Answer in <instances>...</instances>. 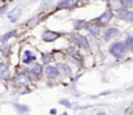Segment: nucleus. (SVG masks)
Masks as SVG:
<instances>
[{
  "label": "nucleus",
  "mask_w": 133,
  "mask_h": 115,
  "mask_svg": "<svg viewBox=\"0 0 133 115\" xmlns=\"http://www.w3.org/2000/svg\"><path fill=\"white\" fill-rule=\"evenodd\" d=\"M128 48H129V47L127 46L125 42H115V43L111 44L110 52H111L112 56H115V58H117V59H120V58H123V56L127 54Z\"/></svg>",
  "instance_id": "1"
},
{
  "label": "nucleus",
  "mask_w": 133,
  "mask_h": 115,
  "mask_svg": "<svg viewBox=\"0 0 133 115\" xmlns=\"http://www.w3.org/2000/svg\"><path fill=\"white\" fill-rule=\"evenodd\" d=\"M60 35H63V33H57V31H52V30H46L42 34V39H43V42H55Z\"/></svg>",
  "instance_id": "2"
},
{
  "label": "nucleus",
  "mask_w": 133,
  "mask_h": 115,
  "mask_svg": "<svg viewBox=\"0 0 133 115\" xmlns=\"http://www.w3.org/2000/svg\"><path fill=\"white\" fill-rule=\"evenodd\" d=\"M112 17H114V13L111 12V9H108V11H104L98 18H97V21H98V25H107L111 20H112Z\"/></svg>",
  "instance_id": "3"
},
{
  "label": "nucleus",
  "mask_w": 133,
  "mask_h": 115,
  "mask_svg": "<svg viewBox=\"0 0 133 115\" xmlns=\"http://www.w3.org/2000/svg\"><path fill=\"white\" fill-rule=\"evenodd\" d=\"M72 39H73V42H76L77 44H80L81 47H84V48H89V42H88V39L84 37V35H81V34H78V33H75L73 35H72Z\"/></svg>",
  "instance_id": "4"
},
{
  "label": "nucleus",
  "mask_w": 133,
  "mask_h": 115,
  "mask_svg": "<svg viewBox=\"0 0 133 115\" xmlns=\"http://www.w3.org/2000/svg\"><path fill=\"white\" fill-rule=\"evenodd\" d=\"M117 35H119V30H117L116 28H107V29L104 30V33H103V39H104L106 42H108V41L114 39V38L117 37Z\"/></svg>",
  "instance_id": "5"
},
{
  "label": "nucleus",
  "mask_w": 133,
  "mask_h": 115,
  "mask_svg": "<svg viewBox=\"0 0 133 115\" xmlns=\"http://www.w3.org/2000/svg\"><path fill=\"white\" fill-rule=\"evenodd\" d=\"M44 75H46L47 77H50V79H56V77L60 75V71H59V68L55 67V66H47V67L44 68Z\"/></svg>",
  "instance_id": "6"
},
{
  "label": "nucleus",
  "mask_w": 133,
  "mask_h": 115,
  "mask_svg": "<svg viewBox=\"0 0 133 115\" xmlns=\"http://www.w3.org/2000/svg\"><path fill=\"white\" fill-rule=\"evenodd\" d=\"M22 7L21 5H18V7H16L15 9H12L11 12H9V15H8V18H9V21L11 22H16L17 20H18V17L22 15Z\"/></svg>",
  "instance_id": "7"
},
{
  "label": "nucleus",
  "mask_w": 133,
  "mask_h": 115,
  "mask_svg": "<svg viewBox=\"0 0 133 115\" xmlns=\"http://www.w3.org/2000/svg\"><path fill=\"white\" fill-rule=\"evenodd\" d=\"M119 18L123 21H127V22H133V12L124 8V9L119 11Z\"/></svg>",
  "instance_id": "8"
},
{
  "label": "nucleus",
  "mask_w": 133,
  "mask_h": 115,
  "mask_svg": "<svg viewBox=\"0 0 133 115\" xmlns=\"http://www.w3.org/2000/svg\"><path fill=\"white\" fill-rule=\"evenodd\" d=\"M15 84L21 85V86H26V85L29 84V77H28L25 73H18V75L15 77Z\"/></svg>",
  "instance_id": "9"
},
{
  "label": "nucleus",
  "mask_w": 133,
  "mask_h": 115,
  "mask_svg": "<svg viewBox=\"0 0 133 115\" xmlns=\"http://www.w3.org/2000/svg\"><path fill=\"white\" fill-rule=\"evenodd\" d=\"M108 5L111 11H121L124 7L123 0H108Z\"/></svg>",
  "instance_id": "10"
},
{
  "label": "nucleus",
  "mask_w": 133,
  "mask_h": 115,
  "mask_svg": "<svg viewBox=\"0 0 133 115\" xmlns=\"http://www.w3.org/2000/svg\"><path fill=\"white\" fill-rule=\"evenodd\" d=\"M34 60H35V55H34L31 51L26 50V51L24 52V56H22V63H24V64H30V63L34 62Z\"/></svg>",
  "instance_id": "11"
},
{
  "label": "nucleus",
  "mask_w": 133,
  "mask_h": 115,
  "mask_svg": "<svg viewBox=\"0 0 133 115\" xmlns=\"http://www.w3.org/2000/svg\"><path fill=\"white\" fill-rule=\"evenodd\" d=\"M77 0H63L61 3H59V8H63V9H71L76 5Z\"/></svg>",
  "instance_id": "12"
},
{
  "label": "nucleus",
  "mask_w": 133,
  "mask_h": 115,
  "mask_svg": "<svg viewBox=\"0 0 133 115\" xmlns=\"http://www.w3.org/2000/svg\"><path fill=\"white\" fill-rule=\"evenodd\" d=\"M86 29H88V31L91 34V35H94V37H97V35H99V33H101V28H99V25L98 24H89L88 26H86Z\"/></svg>",
  "instance_id": "13"
},
{
  "label": "nucleus",
  "mask_w": 133,
  "mask_h": 115,
  "mask_svg": "<svg viewBox=\"0 0 133 115\" xmlns=\"http://www.w3.org/2000/svg\"><path fill=\"white\" fill-rule=\"evenodd\" d=\"M57 68H59V71L63 73V75H65V76H71L72 75V71H71V68L66 66L65 63H60L59 66H57Z\"/></svg>",
  "instance_id": "14"
},
{
  "label": "nucleus",
  "mask_w": 133,
  "mask_h": 115,
  "mask_svg": "<svg viewBox=\"0 0 133 115\" xmlns=\"http://www.w3.org/2000/svg\"><path fill=\"white\" fill-rule=\"evenodd\" d=\"M13 107L16 108V111L20 114V115H24V114H26L28 111H29V107L26 106V105H20V103H15L13 105Z\"/></svg>",
  "instance_id": "15"
},
{
  "label": "nucleus",
  "mask_w": 133,
  "mask_h": 115,
  "mask_svg": "<svg viewBox=\"0 0 133 115\" xmlns=\"http://www.w3.org/2000/svg\"><path fill=\"white\" fill-rule=\"evenodd\" d=\"M31 72L35 75V77L42 76V66H41L39 63H34L33 67H31Z\"/></svg>",
  "instance_id": "16"
},
{
  "label": "nucleus",
  "mask_w": 133,
  "mask_h": 115,
  "mask_svg": "<svg viewBox=\"0 0 133 115\" xmlns=\"http://www.w3.org/2000/svg\"><path fill=\"white\" fill-rule=\"evenodd\" d=\"M8 75H9L8 67L4 63H2V67H0V77H2V80H5L8 77Z\"/></svg>",
  "instance_id": "17"
},
{
  "label": "nucleus",
  "mask_w": 133,
  "mask_h": 115,
  "mask_svg": "<svg viewBox=\"0 0 133 115\" xmlns=\"http://www.w3.org/2000/svg\"><path fill=\"white\" fill-rule=\"evenodd\" d=\"M86 26H88V25H86L85 21L77 20V21L75 22V29H76V30H81V29H84V28H86Z\"/></svg>",
  "instance_id": "18"
},
{
  "label": "nucleus",
  "mask_w": 133,
  "mask_h": 115,
  "mask_svg": "<svg viewBox=\"0 0 133 115\" xmlns=\"http://www.w3.org/2000/svg\"><path fill=\"white\" fill-rule=\"evenodd\" d=\"M54 3V0H42V3H41V11H43V9H46V8H48L51 4Z\"/></svg>",
  "instance_id": "19"
},
{
  "label": "nucleus",
  "mask_w": 133,
  "mask_h": 115,
  "mask_svg": "<svg viewBox=\"0 0 133 115\" xmlns=\"http://www.w3.org/2000/svg\"><path fill=\"white\" fill-rule=\"evenodd\" d=\"M15 35H16V30H12L11 33H7V34L3 35L2 42H7V39H9V38H12V37H15Z\"/></svg>",
  "instance_id": "20"
},
{
  "label": "nucleus",
  "mask_w": 133,
  "mask_h": 115,
  "mask_svg": "<svg viewBox=\"0 0 133 115\" xmlns=\"http://www.w3.org/2000/svg\"><path fill=\"white\" fill-rule=\"evenodd\" d=\"M125 43H127V46L129 47V50L133 52V35H132V37H128V38L125 39Z\"/></svg>",
  "instance_id": "21"
},
{
  "label": "nucleus",
  "mask_w": 133,
  "mask_h": 115,
  "mask_svg": "<svg viewBox=\"0 0 133 115\" xmlns=\"http://www.w3.org/2000/svg\"><path fill=\"white\" fill-rule=\"evenodd\" d=\"M124 8H133V0H123Z\"/></svg>",
  "instance_id": "22"
},
{
  "label": "nucleus",
  "mask_w": 133,
  "mask_h": 115,
  "mask_svg": "<svg viewBox=\"0 0 133 115\" xmlns=\"http://www.w3.org/2000/svg\"><path fill=\"white\" fill-rule=\"evenodd\" d=\"M43 63L46 64V63H50V59L52 58V54H43Z\"/></svg>",
  "instance_id": "23"
},
{
  "label": "nucleus",
  "mask_w": 133,
  "mask_h": 115,
  "mask_svg": "<svg viewBox=\"0 0 133 115\" xmlns=\"http://www.w3.org/2000/svg\"><path fill=\"white\" fill-rule=\"evenodd\" d=\"M60 105H63V106H65V107H71V106H72V103H71L68 99H60Z\"/></svg>",
  "instance_id": "24"
},
{
  "label": "nucleus",
  "mask_w": 133,
  "mask_h": 115,
  "mask_svg": "<svg viewBox=\"0 0 133 115\" xmlns=\"http://www.w3.org/2000/svg\"><path fill=\"white\" fill-rule=\"evenodd\" d=\"M38 18H31V20H29V22H28V26H34L38 21H37Z\"/></svg>",
  "instance_id": "25"
},
{
  "label": "nucleus",
  "mask_w": 133,
  "mask_h": 115,
  "mask_svg": "<svg viewBox=\"0 0 133 115\" xmlns=\"http://www.w3.org/2000/svg\"><path fill=\"white\" fill-rule=\"evenodd\" d=\"M110 93H112V92H111V90H106V92H102L99 95H108Z\"/></svg>",
  "instance_id": "26"
},
{
  "label": "nucleus",
  "mask_w": 133,
  "mask_h": 115,
  "mask_svg": "<svg viewBox=\"0 0 133 115\" xmlns=\"http://www.w3.org/2000/svg\"><path fill=\"white\" fill-rule=\"evenodd\" d=\"M5 9H7V5H4L2 9H0V13H2V15H4V13H5Z\"/></svg>",
  "instance_id": "27"
},
{
  "label": "nucleus",
  "mask_w": 133,
  "mask_h": 115,
  "mask_svg": "<svg viewBox=\"0 0 133 115\" xmlns=\"http://www.w3.org/2000/svg\"><path fill=\"white\" fill-rule=\"evenodd\" d=\"M127 114H128V115H133V107H130V108L127 111Z\"/></svg>",
  "instance_id": "28"
},
{
  "label": "nucleus",
  "mask_w": 133,
  "mask_h": 115,
  "mask_svg": "<svg viewBox=\"0 0 133 115\" xmlns=\"http://www.w3.org/2000/svg\"><path fill=\"white\" fill-rule=\"evenodd\" d=\"M50 114H51V115H54V114H56V108H51V111H50Z\"/></svg>",
  "instance_id": "29"
},
{
  "label": "nucleus",
  "mask_w": 133,
  "mask_h": 115,
  "mask_svg": "<svg viewBox=\"0 0 133 115\" xmlns=\"http://www.w3.org/2000/svg\"><path fill=\"white\" fill-rule=\"evenodd\" d=\"M97 115H106V112H104V111H98Z\"/></svg>",
  "instance_id": "30"
},
{
  "label": "nucleus",
  "mask_w": 133,
  "mask_h": 115,
  "mask_svg": "<svg viewBox=\"0 0 133 115\" xmlns=\"http://www.w3.org/2000/svg\"><path fill=\"white\" fill-rule=\"evenodd\" d=\"M81 2H82V3H89L90 0H81Z\"/></svg>",
  "instance_id": "31"
},
{
  "label": "nucleus",
  "mask_w": 133,
  "mask_h": 115,
  "mask_svg": "<svg viewBox=\"0 0 133 115\" xmlns=\"http://www.w3.org/2000/svg\"><path fill=\"white\" fill-rule=\"evenodd\" d=\"M61 115H68V112H63Z\"/></svg>",
  "instance_id": "32"
}]
</instances>
